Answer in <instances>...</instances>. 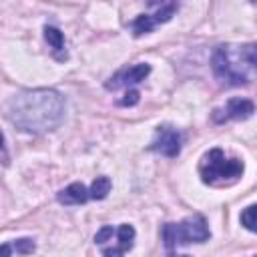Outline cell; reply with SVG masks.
<instances>
[{"instance_id": "1", "label": "cell", "mask_w": 257, "mask_h": 257, "mask_svg": "<svg viewBox=\"0 0 257 257\" xmlns=\"http://www.w3.org/2000/svg\"><path fill=\"white\" fill-rule=\"evenodd\" d=\"M8 120L24 131L42 135L54 131L64 118V96L54 88L20 90L6 104Z\"/></svg>"}, {"instance_id": "2", "label": "cell", "mask_w": 257, "mask_h": 257, "mask_svg": "<svg viewBox=\"0 0 257 257\" xmlns=\"http://www.w3.org/2000/svg\"><path fill=\"white\" fill-rule=\"evenodd\" d=\"M213 74L227 86L249 84L255 74V44H221L211 56Z\"/></svg>"}, {"instance_id": "3", "label": "cell", "mask_w": 257, "mask_h": 257, "mask_svg": "<svg viewBox=\"0 0 257 257\" xmlns=\"http://www.w3.org/2000/svg\"><path fill=\"white\" fill-rule=\"evenodd\" d=\"M211 237L207 221L203 215L195 213L191 217H187L181 223H167L163 227V241H165V249L171 255L173 249L177 245H189V243H203Z\"/></svg>"}, {"instance_id": "4", "label": "cell", "mask_w": 257, "mask_h": 257, "mask_svg": "<svg viewBox=\"0 0 257 257\" xmlns=\"http://www.w3.org/2000/svg\"><path fill=\"white\" fill-rule=\"evenodd\" d=\"M243 169H245L243 161L227 159L221 149H211L201 159V165H199L201 179L207 185H217L219 181H227V179L235 181L243 175Z\"/></svg>"}, {"instance_id": "5", "label": "cell", "mask_w": 257, "mask_h": 257, "mask_svg": "<svg viewBox=\"0 0 257 257\" xmlns=\"http://www.w3.org/2000/svg\"><path fill=\"white\" fill-rule=\"evenodd\" d=\"M149 149L157 151V153H161L165 157L175 159L181 153V133L177 128H173V126H159L155 131V139H153Z\"/></svg>"}, {"instance_id": "6", "label": "cell", "mask_w": 257, "mask_h": 257, "mask_svg": "<svg viewBox=\"0 0 257 257\" xmlns=\"http://www.w3.org/2000/svg\"><path fill=\"white\" fill-rule=\"evenodd\" d=\"M149 72H151V64L139 62V64H135V66H131V68L118 70L114 76H110V78L106 80L104 86H106L108 90H116V88H120V86L139 84V82H143V80L149 76Z\"/></svg>"}, {"instance_id": "7", "label": "cell", "mask_w": 257, "mask_h": 257, "mask_svg": "<svg viewBox=\"0 0 257 257\" xmlns=\"http://www.w3.org/2000/svg\"><path fill=\"white\" fill-rule=\"evenodd\" d=\"M217 112H223V114H213V120L215 122H223V120H229V118H235V120H243V118H249L253 112H255V104L253 100L249 98H229L225 108H215Z\"/></svg>"}, {"instance_id": "8", "label": "cell", "mask_w": 257, "mask_h": 257, "mask_svg": "<svg viewBox=\"0 0 257 257\" xmlns=\"http://www.w3.org/2000/svg\"><path fill=\"white\" fill-rule=\"evenodd\" d=\"M116 237H118V245L116 247H104L102 249V257H122L135 241V227L128 223H122L116 229Z\"/></svg>"}, {"instance_id": "9", "label": "cell", "mask_w": 257, "mask_h": 257, "mask_svg": "<svg viewBox=\"0 0 257 257\" xmlns=\"http://www.w3.org/2000/svg\"><path fill=\"white\" fill-rule=\"evenodd\" d=\"M56 199L62 205H82L88 201V189L82 183H70L62 191H58Z\"/></svg>"}, {"instance_id": "10", "label": "cell", "mask_w": 257, "mask_h": 257, "mask_svg": "<svg viewBox=\"0 0 257 257\" xmlns=\"http://www.w3.org/2000/svg\"><path fill=\"white\" fill-rule=\"evenodd\" d=\"M44 38H46V42L52 46V50H54V56L58 58V60H64L66 58V50H64V36H62V32L56 28V26H44Z\"/></svg>"}, {"instance_id": "11", "label": "cell", "mask_w": 257, "mask_h": 257, "mask_svg": "<svg viewBox=\"0 0 257 257\" xmlns=\"http://www.w3.org/2000/svg\"><path fill=\"white\" fill-rule=\"evenodd\" d=\"M110 193V179L108 177H96L88 189V199H94V201H102L106 199V195Z\"/></svg>"}, {"instance_id": "12", "label": "cell", "mask_w": 257, "mask_h": 257, "mask_svg": "<svg viewBox=\"0 0 257 257\" xmlns=\"http://www.w3.org/2000/svg\"><path fill=\"white\" fill-rule=\"evenodd\" d=\"M155 26H157V24H155V20H153L151 14H139V16L135 18V22H133V34H135V36H143V34L151 32Z\"/></svg>"}, {"instance_id": "13", "label": "cell", "mask_w": 257, "mask_h": 257, "mask_svg": "<svg viewBox=\"0 0 257 257\" xmlns=\"http://www.w3.org/2000/svg\"><path fill=\"white\" fill-rule=\"evenodd\" d=\"M177 12V4L175 2H169V4H163L155 14H153V20L155 24H163V22H169L173 18V14Z\"/></svg>"}, {"instance_id": "14", "label": "cell", "mask_w": 257, "mask_h": 257, "mask_svg": "<svg viewBox=\"0 0 257 257\" xmlns=\"http://www.w3.org/2000/svg\"><path fill=\"white\" fill-rule=\"evenodd\" d=\"M12 249H16V253H22V255H28V253H34L36 249V243L28 237H22V239H16L14 243H10Z\"/></svg>"}, {"instance_id": "15", "label": "cell", "mask_w": 257, "mask_h": 257, "mask_svg": "<svg viewBox=\"0 0 257 257\" xmlns=\"http://www.w3.org/2000/svg\"><path fill=\"white\" fill-rule=\"evenodd\" d=\"M255 205H249L247 209H243V213H241V225L247 229V231H255L257 227H255Z\"/></svg>"}, {"instance_id": "16", "label": "cell", "mask_w": 257, "mask_h": 257, "mask_svg": "<svg viewBox=\"0 0 257 257\" xmlns=\"http://www.w3.org/2000/svg\"><path fill=\"white\" fill-rule=\"evenodd\" d=\"M112 235H114V229H112L110 225H104L102 229H98V231H96V235H94V243L102 245V243H106Z\"/></svg>"}, {"instance_id": "17", "label": "cell", "mask_w": 257, "mask_h": 257, "mask_svg": "<svg viewBox=\"0 0 257 257\" xmlns=\"http://www.w3.org/2000/svg\"><path fill=\"white\" fill-rule=\"evenodd\" d=\"M139 98H141V94H139V90H135V88H131V90H126V94H124V98H120V100H118V104H120V106H135V104L139 102Z\"/></svg>"}, {"instance_id": "18", "label": "cell", "mask_w": 257, "mask_h": 257, "mask_svg": "<svg viewBox=\"0 0 257 257\" xmlns=\"http://www.w3.org/2000/svg\"><path fill=\"white\" fill-rule=\"evenodd\" d=\"M12 253V245L10 243H2L0 245V257H10Z\"/></svg>"}, {"instance_id": "19", "label": "cell", "mask_w": 257, "mask_h": 257, "mask_svg": "<svg viewBox=\"0 0 257 257\" xmlns=\"http://www.w3.org/2000/svg\"><path fill=\"white\" fill-rule=\"evenodd\" d=\"M0 151H4V135H2V131H0Z\"/></svg>"}, {"instance_id": "20", "label": "cell", "mask_w": 257, "mask_h": 257, "mask_svg": "<svg viewBox=\"0 0 257 257\" xmlns=\"http://www.w3.org/2000/svg\"><path fill=\"white\" fill-rule=\"evenodd\" d=\"M171 257H189V255H171Z\"/></svg>"}]
</instances>
